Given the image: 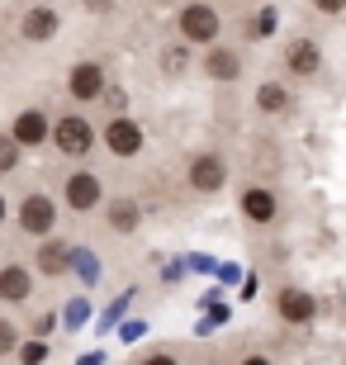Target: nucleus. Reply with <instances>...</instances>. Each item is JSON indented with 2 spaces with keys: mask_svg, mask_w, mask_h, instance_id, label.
<instances>
[{
  "mask_svg": "<svg viewBox=\"0 0 346 365\" xmlns=\"http://www.w3.org/2000/svg\"><path fill=\"white\" fill-rule=\"evenodd\" d=\"M275 24H280V10H270V5H266V10H256L252 34H256V38H266V34H275Z\"/></svg>",
  "mask_w": 346,
  "mask_h": 365,
  "instance_id": "obj_23",
  "label": "nucleus"
},
{
  "mask_svg": "<svg viewBox=\"0 0 346 365\" xmlns=\"http://www.w3.org/2000/svg\"><path fill=\"white\" fill-rule=\"evenodd\" d=\"M29 294H34V271L19 261H5L0 266V304H24Z\"/></svg>",
  "mask_w": 346,
  "mask_h": 365,
  "instance_id": "obj_14",
  "label": "nucleus"
},
{
  "mask_svg": "<svg viewBox=\"0 0 346 365\" xmlns=\"http://www.w3.org/2000/svg\"><path fill=\"white\" fill-rule=\"evenodd\" d=\"M105 218H109V228L114 232H138V223H143V209H138V200H109L105 204Z\"/></svg>",
  "mask_w": 346,
  "mask_h": 365,
  "instance_id": "obj_16",
  "label": "nucleus"
},
{
  "mask_svg": "<svg viewBox=\"0 0 346 365\" xmlns=\"http://www.w3.org/2000/svg\"><path fill=\"white\" fill-rule=\"evenodd\" d=\"M285 71L294 81H313L322 71V48L313 38H290L285 43Z\"/></svg>",
  "mask_w": 346,
  "mask_h": 365,
  "instance_id": "obj_7",
  "label": "nucleus"
},
{
  "mask_svg": "<svg viewBox=\"0 0 346 365\" xmlns=\"http://www.w3.org/2000/svg\"><path fill=\"white\" fill-rule=\"evenodd\" d=\"M290 105H294V95H290L285 81H261L256 86V109H261V114H285Z\"/></svg>",
  "mask_w": 346,
  "mask_h": 365,
  "instance_id": "obj_17",
  "label": "nucleus"
},
{
  "mask_svg": "<svg viewBox=\"0 0 346 365\" xmlns=\"http://www.w3.org/2000/svg\"><path fill=\"white\" fill-rule=\"evenodd\" d=\"M105 86H109V76H105V67H100L95 57H86V62H76V67L67 71V95H71V100H81V105L100 100Z\"/></svg>",
  "mask_w": 346,
  "mask_h": 365,
  "instance_id": "obj_4",
  "label": "nucleus"
},
{
  "mask_svg": "<svg viewBox=\"0 0 346 365\" xmlns=\"http://www.w3.org/2000/svg\"><path fill=\"white\" fill-rule=\"evenodd\" d=\"M34 266H39L48 280L67 275V266H71V247L62 242V237H48V242H39V257H34Z\"/></svg>",
  "mask_w": 346,
  "mask_h": 365,
  "instance_id": "obj_15",
  "label": "nucleus"
},
{
  "mask_svg": "<svg viewBox=\"0 0 346 365\" xmlns=\"http://www.w3.org/2000/svg\"><path fill=\"white\" fill-rule=\"evenodd\" d=\"M100 100L109 105V119H114V114H128V91H119V86H105Z\"/></svg>",
  "mask_w": 346,
  "mask_h": 365,
  "instance_id": "obj_22",
  "label": "nucleus"
},
{
  "mask_svg": "<svg viewBox=\"0 0 346 365\" xmlns=\"http://www.w3.org/2000/svg\"><path fill=\"white\" fill-rule=\"evenodd\" d=\"M100 138H105V148L114 152V157H138V152H143V128H138V119H128V114H114V119L100 128Z\"/></svg>",
  "mask_w": 346,
  "mask_h": 365,
  "instance_id": "obj_8",
  "label": "nucleus"
},
{
  "mask_svg": "<svg viewBox=\"0 0 346 365\" xmlns=\"http://www.w3.org/2000/svg\"><path fill=\"white\" fill-rule=\"evenodd\" d=\"M10 138L19 148H48V138H53V119H48V109H19L10 123Z\"/></svg>",
  "mask_w": 346,
  "mask_h": 365,
  "instance_id": "obj_5",
  "label": "nucleus"
},
{
  "mask_svg": "<svg viewBox=\"0 0 346 365\" xmlns=\"http://www.w3.org/2000/svg\"><path fill=\"white\" fill-rule=\"evenodd\" d=\"M143 365H180L171 351H152V356H143Z\"/></svg>",
  "mask_w": 346,
  "mask_h": 365,
  "instance_id": "obj_24",
  "label": "nucleus"
},
{
  "mask_svg": "<svg viewBox=\"0 0 346 365\" xmlns=\"http://www.w3.org/2000/svg\"><path fill=\"white\" fill-rule=\"evenodd\" d=\"M242 71H247V62H242L238 48H209V53H204V76H209V81H218V86L242 81Z\"/></svg>",
  "mask_w": 346,
  "mask_h": 365,
  "instance_id": "obj_12",
  "label": "nucleus"
},
{
  "mask_svg": "<svg viewBox=\"0 0 346 365\" xmlns=\"http://www.w3.org/2000/svg\"><path fill=\"white\" fill-rule=\"evenodd\" d=\"M161 71L166 76H180L185 71V48H161Z\"/></svg>",
  "mask_w": 346,
  "mask_h": 365,
  "instance_id": "obj_21",
  "label": "nucleus"
},
{
  "mask_svg": "<svg viewBox=\"0 0 346 365\" xmlns=\"http://www.w3.org/2000/svg\"><path fill=\"white\" fill-rule=\"evenodd\" d=\"M228 180V162L218 152H200L195 162H190V190H200V195H218Z\"/></svg>",
  "mask_w": 346,
  "mask_h": 365,
  "instance_id": "obj_11",
  "label": "nucleus"
},
{
  "mask_svg": "<svg viewBox=\"0 0 346 365\" xmlns=\"http://www.w3.org/2000/svg\"><path fill=\"white\" fill-rule=\"evenodd\" d=\"M19 162H24V148H19V143H14L10 133H0V176L19 171Z\"/></svg>",
  "mask_w": 346,
  "mask_h": 365,
  "instance_id": "obj_18",
  "label": "nucleus"
},
{
  "mask_svg": "<svg viewBox=\"0 0 346 365\" xmlns=\"http://www.w3.org/2000/svg\"><path fill=\"white\" fill-rule=\"evenodd\" d=\"M14 351H19V327H14V318H0V361Z\"/></svg>",
  "mask_w": 346,
  "mask_h": 365,
  "instance_id": "obj_20",
  "label": "nucleus"
},
{
  "mask_svg": "<svg viewBox=\"0 0 346 365\" xmlns=\"http://www.w3.org/2000/svg\"><path fill=\"white\" fill-rule=\"evenodd\" d=\"M175 24H180V38L185 43H213L218 38V10L213 5H185V10L175 14Z\"/></svg>",
  "mask_w": 346,
  "mask_h": 365,
  "instance_id": "obj_9",
  "label": "nucleus"
},
{
  "mask_svg": "<svg viewBox=\"0 0 346 365\" xmlns=\"http://www.w3.org/2000/svg\"><path fill=\"white\" fill-rule=\"evenodd\" d=\"M238 365H275V361H270V356H261V351H247Z\"/></svg>",
  "mask_w": 346,
  "mask_h": 365,
  "instance_id": "obj_26",
  "label": "nucleus"
},
{
  "mask_svg": "<svg viewBox=\"0 0 346 365\" xmlns=\"http://www.w3.org/2000/svg\"><path fill=\"white\" fill-rule=\"evenodd\" d=\"M14 218H19V228L29 237H53L57 232V200L48 190H29L24 200L14 204Z\"/></svg>",
  "mask_w": 346,
  "mask_h": 365,
  "instance_id": "obj_1",
  "label": "nucleus"
},
{
  "mask_svg": "<svg viewBox=\"0 0 346 365\" xmlns=\"http://www.w3.org/2000/svg\"><path fill=\"white\" fill-rule=\"evenodd\" d=\"M62 204L67 209H76V214H91V209H100L105 204V185H100V176L95 171H71L67 176V185H62Z\"/></svg>",
  "mask_w": 346,
  "mask_h": 365,
  "instance_id": "obj_3",
  "label": "nucleus"
},
{
  "mask_svg": "<svg viewBox=\"0 0 346 365\" xmlns=\"http://www.w3.org/2000/svg\"><path fill=\"white\" fill-rule=\"evenodd\" d=\"M275 313L290 327H308L313 318H318V299L308 294V289H299V284H285V289L275 294Z\"/></svg>",
  "mask_w": 346,
  "mask_h": 365,
  "instance_id": "obj_6",
  "label": "nucleus"
},
{
  "mask_svg": "<svg viewBox=\"0 0 346 365\" xmlns=\"http://www.w3.org/2000/svg\"><path fill=\"white\" fill-rule=\"evenodd\" d=\"M313 5H318L322 14H342L346 10V0H313Z\"/></svg>",
  "mask_w": 346,
  "mask_h": 365,
  "instance_id": "obj_25",
  "label": "nucleus"
},
{
  "mask_svg": "<svg viewBox=\"0 0 346 365\" xmlns=\"http://www.w3.org/2000/svg\"><path fill=\"white\" fill-rule=\"evenodd\" d=\"M14 361L19 365H43L48 361V341L34 337V341H19V351H14Z\"/></svg>",
  "mask_w": 346,
  "mask_h": 365,
  "instance_id": "obj_19",
  "label": "nucleus"
},
{
  "mask_svg": "<svg viewBox=\"0 0 346 365\" xmlns=\"http://www.w3.org/2000/svg\"><path fill=\"white\" fill-rule=\"evenodd\" d=\"M238 209H242L247 223H256V228H266V223L280 218V200H275V190H266V185H247L242 200H238Z\"/></svg>",
  "mask_w": 346,
  "mask_h": 365,
  "instance_id": "obj_10",
  "label": "nucleus"
},
{
  "mask_svg": "<svg viewBox=\"0 0 346 365\" xmlns=\"http://www.w3.org/2000/svg\"><path fill=\"white\" fill-rule=\"evenodd\" d=\"M95 138H100V128H95L86 114H62V119H53V148L62 152V157H91Z\"/></svg>",
  "mask_w": 346,
  "mask_h": 365,
  "instance_id": "obj_2",
  "label": "nucleus"
},
{
  "mask_svg": "<svg viewBox=\"0 0 346 365\" xmlns=\"http://www.w3.org/2000/svg\"><path fill=\"white\" fill-rule=\"evenodd\" d=\"M62 29V14L53 10V5H29L24 19H19V34H24V43H48Z\"/></svg>",
  "mask_w": 346,
  "mask_h": 365,
  "instance_id": "obj_13",
  "label": "nucleus"
},
{
  "mask_svg": "<svg viewBox=\"0 0 346 365\" xmlns=\"http://www.w3.org/2000/svg\"><path fill=\"white\" fill-rule=\"evenodd\" d=\"M5 218H10V200H5V195H0V223H5Z\"/></svg>",
  "mask_w": 346,
  "mask_h": 365,
  "instance_id": "obj_27",
  "label": "nucleus"
}]
</instances>
